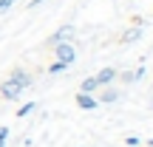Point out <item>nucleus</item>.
<instances>
[{
    "mask_svg": "<svg viewBox=\"0 0 153 147\" xmlns=\"http://www.w3.org/2000/svg\"><path fill=\"white\" fill-rule=\"evenodd\" d=\"M139 37H142V28H139V20H133V26L125 28V31L119 34V43L122 45H131V43H136Z\"/></svg>",
    "mask_w": 153,
    "mask_h": 147,
    "instance_id": "39448f33",
    "label": "nucleus"
},
{
    "mask_svg": "<svg viewBox=\"0 0 153 147\" xmlns=\"http://www.w3.org/2000/svg\"><path fill=\"white\" fill-rule=\"evenodd\" d=\"M11 6H14V0H0V14H3V11H9Z\"/></svg>",
    "mask_w": 153,
    "mask_h": 147,
    "instance_id": "f8f14e48",
    "label": "nucleus"
},
{
    "mask_svg": "<svg viewBox=\"0 0 153 147\" xmlns=\"http://www.w3.org/2000/svg\"><path fill=\"white\" fill-rule=\"evenodd\" d=\"M0 147H6V139H0Z\"/></svg>",
    "mask_w": 153,
    "mask_h": 147,
    "instance_id": "dca6fc26",
    "label": "nucleus"
},
{
    "mask_svg": "<svg viewBox=\"0 0 153 147\" xmlns=\"http://www.w3.org/2000/svg\"><path fill=\"white\" fill-rule=\"evenodd\" d=\"M76 108H82V110H97L99 102H97V96H91V93H76Z\"/></svg>",
    "mask_w": 153,
    "mask_h": 147,
    "instance_id": "0eeeda50",
    "label": "nucleus"
},
{
    "mask_svg": "<svg viewBox=\"0 0 153 147\" xmlns=\"http://www.w3.org/2000/svg\"><path fill=\"white\" fill-rule=\"evenodd\" d=\"M31 110H37V102H26V105H23L20 110H17V116H28Z\"/></svg>",
    "mask_w": 153,
    "mask_h": 147,
    "instance_id": "9d476101",
    "label": "nucleus"
},
{
    "mask_svg": "<svg viewBox=\"0 0 153 147\" xmlns=\"http://www.w3.org/2000/svg\"><path fill=\"white\" fill-rule=\"evenodd\" d=\"M116 68H102L99 74H94V79H97V85L102 88V85H114V79H116Z\"/></svg>",
    "mask_w": 153,
    "mask_h": 147,
    "instance_id": "423d86ee",
    "label": "nucleus"
},
{
    "mask_svg": "<svg viewBox=\"0 0 153 147\" xmlns=\"http://www.w3.org/2000/svg\"><path fill=\"white\" fill-rule=\"evenodd\" d=\"M43 3H48V0H31V6H28V9H40Z\"/></svg>",
    "mask_w": 153,
    "mask_h": 147,
    "instance_id": "2eb2a0df",
    "label": "nucleus"
},
{
    "mask_svg": "<svg viewBox=\"0 0 153 147\" xmlns=\"http://www.w3.org/2000/svg\"><path fill=\"white\" fill-rule=\"evenodd\" d=\"M97 88H99V85H97V79H94V76H88V79L79 85V93H94Z\"/></svg>",
    "mask_w": 153,
    "mask_h": 147,
    "instance_id": "1a4fd4ad",
    "label": "nucleus"
},
{
    "mask_svg": "<svg viewBox=\"0 0 153 147\" xmlns=\"http://www.w3.org/2000/svg\"><path fill=\"white\" fill-rule=\"evenodd\" d=\"M125 144H128V147H136V144H139V139H136V136H128V139H125Z\"/></svg>",
    "mask_w": 153,
    "mask_h": 147,
    "instance_id": "ddd939ff",
    "label": "nucleus"
},
{
    "mask_svg": "<svg viewBox=\"0 0 153 147\" xmlns=\"http://www.w3.org/2000/svg\"><path fill=\"white\" fill-rule=\"evenodd\" d=\"M51 48H54V60L62 62V65H71L76 60V45L74 43H54Z\"/></svg>",
    "mask_w": 153,
    "mask_h": 147,
    "instance_id": "f03ea898",
    "label": "nucleus"
},
{
    "mask_svg": "<svg viewBox=\"0 0 153 147\" xmlns=\"http://www.w3.org/2000/svg\"><path fill=\"white\" fill-rule=\"evenodd\" d=\"M65 68H68V65H62V62H57V60H54L48 71H51V74H60V71H65Z\"/></svg>",
    "mask_w": 153,
    "mask_h": 147,
    "instance_id": "9b49d317",
    "label": "nucleus"
},
{
    "mask_svg": "<svg viewBox=\"0 0 153 147\" xmlns=\"http://www.w3.org/2000/svg\"><path fill=\"white\" fill-rule=\"evenodd\" d=\"M74 37H76V28L71 26V23H65V26H60L48 37V45H54V43H74Z\"/></svg>",
    "mask_w": 153,
    "mask_h": 147,
    "instance_id": "7ed1b4c3",
    "label": "nucleus"
},
{
    "mask_svg": "<svg viewBox=\"0 0 153 147\" xmlns=\"http://www.w3.org/2000/svg\"><path fill=\"white\" fill-rule=\"evenodd\" d=\"M9 133H11L9 127H6V125H0V139H9Z\"/></svg>",
    "mask_w": 153,
    "mask_h": 147,
    "instance_id": "4468645a",
    "label": "nucleus"
},
{
    "mask_svg": "<svg viewBox=\"0 0 153 147\" xmlns=\"http://www.w3.org/2000/svg\"><path fill=\"white\" fill-rule=\"evenodd\" d=\"M31 82H34V74L23 71V68H14V71L0 82V96H3L6 102H17V99H20V93L26 91Z\"/></svg>",
    "mask_w": 153,
    "mask_h": 147,
    "instance_id": "f257e3e1",
    "label": "nucleus"
},
{
    "mask_svg": "<svg viewBox=\"0 0 153 147\" xmlns=\"http://www.w3.org/2000/svg\"><path fill=\"white\" fill-rule=\"evenodd\" d=\"M142 76H145V68H136V71H122V74H116V79L125 82V85H133V82H139Z\"/></svg>",
    "mask_w": 153,
    "mask_h": 147,
    "instance_id": "6e6552de",
    "label": "nucleus"
},
{
    "mask_svg": "<svg viewBox=\"0 0 153 147\" xmlns=\"http://www.w3.org/2000/svg\"><path fill=\"white\" fill-rule=\"evenodd\" d=\"M97 91H99V96H97L99 105H111V102H119L122 99V91L116 85H102V88H97Z\"/></svg>",
    "mask_w": 153,
    "mask_h": 147,
    "instance_id": "20e7f679",
    "label": "nucleus"
}]
</instances>
